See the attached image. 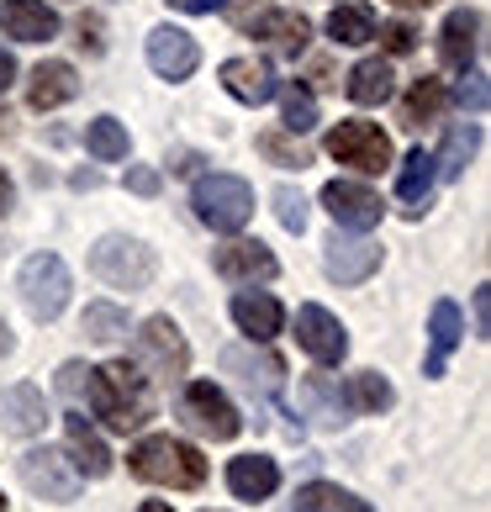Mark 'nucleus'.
<instances>
[{
  "mask_svg": "<svg viewBox=\"0 0 491 512\" xmlns=\"http://www.w3.org/2000/svg\"><path fill=\"white\" fill-rule=\"evenodd\" d=\"M85 402H90L96 417H106V428H117V433H132V428L148 423V386H143L138 365H127V359H111L106 370L90 375Z\"/></svg>",
  "mask_w": 491,
  "mask_h": 512,
  "instance_id": "f257e3e1",
  "label": "nucleus"
},
{
  "mask_svg": "<svg viewBox=\"0 0 491 512\" xmlns=\"http://www.w3.org/2000/svg\"><path fill=\"white\" fill-rule=\"evenodd\" d=\"M132 476L148 481V486H169V491H191L206 481V460L201 449H191L185 439H169V433H154V439H143L138 449L127 454Z\"/></svg>",
  "mask_w": 491,
  "mask_h": 512,
  "instance_id": "f03ea898",
  "label": "nucleus"
},
{
  "mask_svg": "<svg viewBox=\"0 0 491 512\" xmlns=\"http://www.w3.org/2000/svg\"><path fill=\"white\" fill-rule=\"evenodd\" d=\"M196 217L212 227V233H238V227H249L254 217V191H249V180H238V175H206L196 180Z\"/></svg>",
  "mask_w": 491,
  "mask_h": 512,
  "instance_id": "7ed1b4c3",
  "label": "nucleus"
},
{
  "mask_svg": "<svg viewBox=\"0 0 491 512\" xmlns=\"http://www.w3.org/2000/svg\"><path fill=\"white\" fill-rule=\"evenodd\" d=\"M90 270H96L106 286H117V291H143L148 280H154L159 259H154V249H143L138 238L111 233V238H101L96 249H90Z\"/></svg>",
  "mask_w": 491,
  "mask_h": 512,
  "instance_id": "20e7f679",
  "label": "nucleus"
},
{
  "mask_svg": "<svg viewBox=\"0 0 491 512\" xmlns=\"http://www.w3.org/2000/svg\"><path fill=\"white\" fill-rule=\"evenodd\" d=\"M69 264L59 254H32L22 264V301L37 322H53L64 307H69Z\"/></svg>",
  "mask_w": 491,
  "mask_h": 512,
  "instance_id": "39448f33",
  "label": "nucleus"
},
{
  "mask_svg": "<svg viewBox=\"0 0 491 512\" xmlns=\"http://www.w3.org/2000/svg\"><path fill=\"white\" fill-rule=\"evenodd\" d=\"M328 154L338 164L360 169V175H381V169L391 164V138L375 122H338L328 132Z\"/></svg>",
  "mask_w": 491,
  "mask_h": 512,
  "instance_id": "423d86ee",
  "label": "nucleus"
},
{
  "mask_svg": "<svg viewBox=\"0 0 491 512\" xmlns=\"http://www.w3.org/2000/svg\"><path fill=\"white\" fill-rule=\"evenodd\" d=\"M22 481L48 502H74L80 497V470L59 449H27L22 454Z\"/></svg>",
  "mask_w": 491,
  "mask_h": 512,
  "instance_id": "0eeeda50",
  "label": "nucleus"
},
{
  "mask_svg": "<svg viewBox=\"0 0 491 512\" xmlns=\"http://www.w3.org/2000/svg\"><path fill=\"white\" fill-rule=\"evenodd\" d=\"M185 423H191L196 433H206V439H217V444H228L238 439V407L222 396L212 381H196V386H185Z\"/></svg>",
  "mask_w": 491,
  "mask_h": 512,
  "instance_id": "6e6552de",
  "label": "nucleus"
},
{
  "mask_svg": "<svg viewBox=\"0 0 491 512\" xmlns=\"http://www.w3.org/2000/svg\"><path fill=\"white\" fill-rule=\"evenodd\" d=\"M323 206L338 227H349V233H370L375 222H381V196L370 191L360 180H333L323 185Z\"/></svg>",
  "mask_w": 491,
  "mask_h": 512,
  "instance_id": "1a4fd4ad",
  "label": "nucleus"
},
{
  "mask_svg": "<svg viewBox=\"0 0 491 512\" xmlns=\"http://www.w3.org/2000/svg\"><path fill=\"white\" fill-rule=\"evenodd\" d=\"M296 338H301V349H307L317 365H338V359L349 354V333H344V322H338L328 307H301L296 312Z\"/></svg>",
  "mask_w": 491,
  "mask_h": 512,
  "instance_id": "9d476101",
  "label": "nucleus"
},
{
  "mask_svg": "<svg viewBox=\"0 0 491 512\" xmlns=\"http://www.w3.org/2000/svg\"><path fill=\"white\" fill-rule=\"evenodd\" d=\"M148 64H154L159 80H191L196 64H201V48L191 32L180 27H154L148 32Z\"/></svg>",
  "mask_w": 491,
  "mask_h": 512,
  "instance_id": "9b49d317",
  "label": "nucleus"
},
{
  "mask_svg": "<svg viewBox=\"0 0 491 512\" xmlns=\"http://www.w3.org/2000/svg\"><path fill=\"white\" fill-rule=\"evenodd\" d=\"M323 270L333 280H344V286H360V280H370L375 270H381V243L375 238H328L323 249Z\"/></svg>",
  "mask_w": 491,
  "mask_h": 512,
  "instance_id": "f8f14e48",
  "label": "nucleus"
},
{
  "mask_svg": "<svg viewBox=\"0 0 491 512\" xmlns=\"http://www.w3.org/2000/svg\"><path fill=\"white\" fill-rule=\"evenodd\" d=\"M138 354H143L159 375H185V365H191V349H185V338H180V328H175L169 317H148V322H143Z\"/></svg>",
  "mask_w": 491,
  "mask_h": 512,
  "instance_id": "ddd939ff",
  "label": "nucleus"
},
{
  "mask_svg": "<svg viewBox=\"0 0 491 512\" xmlns=\"http://www.w3.org/2000/svg\"><path fill=\"white\" fill-rule=\"evenodd\" d=\"M222 90L243 106H264L280 85H275V69L264 59H228L222 64Z\"/></svg>",
  "mask_w": 491,
  "mask_h": 512,
  "instance_id": "4468645a",
  "label": "nucleus"
},
{
  "mask_svg": "<svg viewBox=\"0 0 491 512\" xmlns=\"http://www.w3.org/2000/svg\"><path fill=\"white\" fill-rule=\"evenodd\" d=\"M460 333H465V317H460L455 301H433V312H428V365H423V375H444L449 354L460 349Z\"/></svg>",
  "mask_w": 491,
  "mask_h": 512,
  "instance_id": "2eb2a0df",
  "label": "nucleus"
},
{
  "mask_svg": "<svg viewBox=\"0 0 491 512\" xmlns=\"http://www.w3.org/2000/svg\"><path fill=\"white\" fill-rule=\"evenodd\" d=\"M0 27H6L16 43H48V37H59V16H53V6H43V0H6V6H0Z\"/></svg>",
  "mask_w": 491,
  "mask_h": 512,
  "instance_id": "dca6fc26",
  "label": "nucleus"
},
{
  "mask_svg": "<svg viewBox=\"0 0 491 512\" xmlns=\"http://www.w3.org/2000/svg\"><path fill=\"white\" fill-rule=\"evenodd\" d=\"M64 444H69V460H74L80 476L101 481L106 470H111V449H106V439L85 423V417H64Z\"/></svg>",
  "mask_w": 491,
  "mask_h": 512,
  "instance_id": "f3484780",
  "label": "nucleus"
},
{
  "mask_svg": "<svg viewBox=\"0 0 491 512\" xmlns=\"http://www.w3.org/2000/svg\"><path fill=\"white\" fill-rule=\"evenodd\" d=\"M476 43H481V11H449V22L439 32V59L465 74L476 64Z\"/></svg>",
  "mask_w": 491,
  "mask_h": 512,
  "instance_id": "a211bd4d",
  "label": "nucleus"
},
{
  "mask_svg": "<svg viewBox=\"0 0 491 512\" xmlns=\"http://www.w3.org/2000/svg\"><path fill=\"white\" fill-rule=\"evenodd\" d=\"M233 322L254 338V344H270L280 333V322H286V312H280V301L264 296V291H238L233 296Z\"/></svg>",
  "mask_w": 491,
  "mask_h": 512,
  "instance_id": "6ab92c4d",
  "label": "nucleus"
},
{
  "mask_svg": "<svg viewBox=\"0 0 491 512\" xmlns=\"http://www.w3.org/2000/svg\"><path fill=\"white\" fill-rule=\"evenodd\" d=\"M212 264H217L222 280H270L280 270L275 254L264 249V243H222Z\"/></svg>",
  "mask_w": 491,
  "mask_h": 512,
  "instance_id": "aec40b11",
  "label": "nucleus"
},
{
  "mask_svg": "<svg viewBox=\"0 0 491 512\" xmlns=\"http://www.w3.org/2000/svg\"><path fill=\"white\" fill-rule=\"evenodd\" d=\"M228 486L243 502H264V497H275V486H280V465L264 460V454H238L228 465Z\"/></svg>",
  "mask_w": 491,
  "mask_h": 512,
  "instance_id": "412c9836",
  "label": "nucleus"
},
{
  "mask_svg": "<svg viewBox=\"0 0 491 512\" xmlns=\"http://www.w3.org/2000/svg\"><path fill=\"white\" fill-rule=\"evenodd\" d=\"M0 417H6V433H16V439L43 433V423H48L43 391H37V386H11L6 396H0Z\"/></svg>",
  "mask_w": 491,
  "mask_h": 512,
  "instance_id": "4be33fe9",
  "label": "nucleus"
},
{
  "mask_svg": "<svg viewBox=\"0 0 491 512\" xmlns=\"http://www.w3.org/2000/svg\"><path fill=\"white\" fill-rule=\"evenodd\" d=\"M74 90H80V80H74V69H69L64 59H48V64H37V69H32L27 101H32L37 111H53V106L74 101Z\"/></svg>",
  "mask_w": 491,
  "mask_h": 512,
  "instance_id": "5701e85b",
  "label": "nucleus"
},
{
  "mask_svg": "<svg viewBox=\"0 0 491 512\" xmlns=\"http://www.w3.org/2000/svg\"><path fill=\"white\" fill-rule=\"evenodd\" d=\"M254 37H264L275 53L296 59V53L307 48V37H312V22H307V16H296V11H264L254 22Z\"/></svg>",
  "mask_w": 491,
  "mask_h": 512,
  "instance_id": "b1692460",
  "label": "nucleus"
},
{
  "mask_svg": "<svg viewBox=\"0 0 491 512\" xmlns=\"http://www.w3.org/2000/svg\"><path fill=\"white\" fill-rule=\"evenodd\" d=\"M222 370L238 375L243 386H259V391H275L280 375H286V365H280L275 354H249V349H222Z\"/></svg>",
  "mask_w": 491,
  "mask_h": 512,
  "instance_id": "393cba45",
  "label": "nucleus"
},
{
  "mask_svg": "<svg viewBox=\"0 0 491 512\" xmlns=\"http://www.w3.org/2000/svg\"><path fill=\"white\" fill-rule=\"evenodd\" d=\"M433 180H439V169H433V154H423V148H412V154L402 159V175H396V196L407 201V212L418 217L423 201L433 196Z\"/></svg>",
  "mask_w": 491,
  "mask_h": 512,
  "instance_id": "a878e982",
  "label": "nucleus"
},
{
  "mask_svg": "<svg viewBox=\"0 0 491 512\" xmlns=\"http://www.w3.org/2000/svg\"><path fill=\"white\" fill-rule=\"evenodd\" d=\"M396 74H391V64L386 59H365V64H354L349 69V101L354 106H381V101H391V85Z\"/></svg>",
  "mask_w": 491,
  "mask_h": 512,
  "instance_id": "bb28decb",
  "label": "nucleus"
},
{
  "mask_svg": "<svg viewBox=\"0 0 491 512\" xmlns=\"http://www.w3.org/2000/svg\"><path fill=\"white\" fill-rule=\"evenodd\" d=\"M296 512H370V502H360L354 491L344 486H328V481H312L296 491Z\"/></svg>",
  "mask_w": 491,
  "mask_h": 512,
  "instance_id": "cd10ccee",
  "label": "nucleus"
},
{
  "mask_svg": "<svg viewBox=\"0 0 491 512\" xmlns=\"http://www.w3.org/2000/svg\"><path fill=\"white\" fill-rule=\"evenodd\" d=\"M444 111V85L439 80H412V90L402 96V127H428Z\"/></svg>",
  "mask_w": 491,
  "mask_h": 512,
  "instance_id": "c85d7f7f",
  "label": "nucleus"
},
{
  "mask_svg": "<svg viewBox=\"0 0 491 512\" xmlns=\"http://www.w3.org/2000/svg\"><path fill=\"white\" fill-rule=\"evenodd\" d=\"M328 37L333 43H370L375 37V11L370 6H338L333 16H328Z\"/></svg>",
  "mask_w": 491,
  "mask_h": 512,
  "instance_id": "c756f323",
  "label": "nucleus"
},
{
  "mask_svg": "<svg viewBox=\"0 0 491 512\" xmlns=\"http://www.w3.org/2000/svg\"><path fill=\"white\" fill-rule=\"evenodd\" d=\"M85 148L101 164H117V159H127V127L117 117H96V122H90V132H85Z\"/></svg>",
  "mask_w": 491,
  "mask_h": 512,
  "instance_id": "7c9ffc66",
  "label": "nucleus"
},
{
  "mask_svg": "<svg viewBox=\"0 0 491 512\" xmlns=\"http://www.w3.org/2000/svg\"><path fill=\"white\" fill-rule=\"evenodd\" d=\"M391 402H396V396H391V386H386L375 370L349 375V407H354V412H386Z\"/></svg>",
  "mask_w": 491,
  "mask_h": 512,
  "instance_id": "2f4dec72",
  "label": "nucleus"
},
{
  "mask_svg": "<svg viewBox=\"0 0 491 512\" xmlns=\"http://www.w3.org/2000/svg\"><path fill=\"white\" fill-rule=\"evenodd\" d=\"M470 154H476V127H449V138H444V154L433 159V169H439L444 180H460Z\"/></svg>",
  "mask_w": 491,
  "mask_h": 512,
  "instance_id": "473e14b6",
  "label": "nucleus"
},
{
  "mask_svg": "<svg viewBox=\"0 0 491 512\" xmlns=\"http://www.w3.org/2000/svg\"><path fill=\"white\" fill-rule=\"evenodd\" d=\"M280 122H286V132H312V127H317V101H312V90H301V85H286V90H280Z\"/></svg>",
  "mask_w": 491,
  "mask_h": 512,
  "instance_id": "72a5a7b5",
  "label": "nucleus"
},
{
  "mask_svg": "<svg viewBox=\"0 0 491 512\" xmlns=\"http://www.w3.org/2000/svg\"><path fill=\"white\" fill-rule=\"evenodd\" d=\"M85 333L101 338V344H111V338L127 333V312L111 307V301H96V307H85Z\"/></svg>",
  "mask_w": 491,
  "mask_h": 512,
  "instance_id": "f704fd0d",
  "label": "nucleus"
},
{
  "mask_svg": "<svg viewBox=\"0 0 491 512\" xmlns=\"http://www.w3.org/2000/svg\"><path fill=\"white\" fill-rule=\"evenodd\" d=\"M275 217H280L286 233H307V201H301V191L280 185V191H275Z\"/></svg>",
  "mask_w": 491,
  "mask_h": 512,
  "instance_id": "c9c22d12",
  "label": "nucleus"
},
{
  "mask_svg": "<svg viewBox=\"0 0 491 512\" xmlns=\"http://www.w3.org/2000/svg\"><path fill=\"white\" fill-rule=\"evenodd\" d=\"M259 154H270L275 164H286V169H307L312 164L307 148H291L286 138H275V132H270V138H259Z\"/></svg>",
  "mask_w": 491,
  "mask_h": 512,
  "instance_id": "e433bc0d",
  "label": "nucleus"
},
{
  "mask_svg": "<svg viewBox=\"0 0 491 512\" xmlns=\"http://www.w3.org/2000/svg\"><path fill=\"white\" fill-rule=\"evenodd\" d=\"M90 365H80V359H69V365L59 370V391L69 396V402H85V391H90Z\"/></svg>",
  "mask_w": 491,
  "mask_h": 512,
  "instance_id": "4c0bfd02",
  "label": "nucleus"
},
{
  "mask_svg": "<svg viewBox=\"0 0 491 512\" xmlns=\"http://www.w3.org/2000/svg\"><path fill=\"white\" fill-rule=\"evenodd\" d=\"M375 37L386 43V53H412V48H418V32H412L407 22H386V27H375Z\"/></svg>",
  "mask_w": 491,
  "mask_h": 512,
  "instance_id": "58836bf2",
  "label": "nucleus"
},
{
  "mask_svg": "<svg viewBox=\"0 0 491 512\" xmlns=\"http://www.w3.org/2000/svg\"><path fill=\"white\" fill-rule=\"evenodd\" d=\"M307 396L317 407H323V423L333 428V423H344V417H338V407H333V391H328V381H307Z\"/></svg>",
  "mask_w": 491,
  "mask_h": 512,
  "instance_id": "ea45409f",
  "label": "nucleus"
},
{
  "mask_svg": "<svg viewBox=\"0 0 491 512\" xmlns=\"http://www.w3.org/2000/svg\"><path fill=\"white\" fill-rule=\"evenodd\" d=\"M455 101L470 106V111H486V85H481V74H470V80L455 90Z\"/></svg>",
  "mask_w": 491,
  "mask_h": 512,
  "instance_id": "a19ab883",
  "label": "nucleus"
},
{
  "mask_svg": "<svg viewBox=\"0 0 491 512\" xmlns=\"http://www.w3.org/2000/svg\"><path fill=\"white\" fill-rule=\"evenodd\" d=\"M476 333L491 338V291H486V286L476 291Z\"/></svg>",
  "mask_w": 491,
  "mask_h": 512,
  "instance_id": "79ce46f5",
  "label": "nucleus"
},
{
  "mask_svg": "<svg viewBox=\"0 0 491 512\" xmlns=\"http://www.w3.org/2000/svg\"><path fill=\"white\" fill-rule=\"evenodd\" d=\"M127 185H132L138 196H154V191H159V175H154V169H132Z\"/></svg>",
  "mask_w": 491,
  "mask_h": 512,
  "instance_id": "37998d69",
  "label": "nucleus"
},
{
  "mask_svg": "<svg viewBox=\"0 0 491 512\" xmlns=\"http://www.w3.org/2000/svg\"><path fill=\"white\" fill-rule=\"evenodd\" d=\"M169 6L185 16H212V11H222V0H169Z\"/></svg>",
  "mask_w": 491,
  "mask_h": 512,
  "instance_id": "c03bdc74",
  "label": "nucleus"
},
{
  "mask_svg": "<svg viewBox=\"0 0 491 512\" xmlns=\"http://www.w3.org/2000/svg\"><path fill=\"white\" fill-rule=\"evenodd\" d=\"M80 43L90 48V53H101V22L90 16V22H80Z\"/></svg>",
  "mask_w": 491,
  "mask_h": 512,
  "instance_id": "a18cd8bd",
  "label": "nucleus"
},
{
  "mask_svg": "<svg viewBox=\"0 0 491 512\" xmlns=\"http://www.w3.org/2000/svg\"><path fill=\"white\" fill-rule=\"evenodd\" d=\"M11 80H16V59H11L6 48H0V96H6V90H11Z\"/></svg>",
  "mask_w": 491,
  "mask_h": 512,
  "instance_id": "49530a36",
  "label": "nucleus"
},
{
  "mask_svg": "<svg viewBox=\"0 0 491 512\" xmlns=\"http://www.w3.org/2000/svg\"><path fill=\"white\" fill-rule=\"evenodd\" d=\"M11 206V180H6V169H0V212Z\"/></svg>",
  "mask_w": 491,
  "mask_h": 512,
  "instance_id": "de8ad7c7",
  "label": "nucleus"
},
{
  "mask_svg": "<svg viewBox=\"0 0 491 512\" xmlns=\"http://www.w3.org/2000/svg\"><path fill=\"white\" fill-rule=\"evenodd\" d=\"M138 512H169V502H143Z\"/></svg>",
  "mask_w": 491,
  "mask_h": 512,
  "instance_id": "09e8293b",
  "label": "nucleus"
},
{
  "mask_svg": "<svg viewBox=\"0 0 491 512\" xmlns=\"http://www.w3.org/2000/svg\"><path fill=\"white\" fill-rule=\"evenodd\" d=\"M11 349V333H6V322H0V354H6Z\"/></svg>",
  "mask_w": 491,
  "mask_h": 512,
  "instance_id": "8fccbe9b",
  "label": "nucleus"
},
{
  "mask_svg": "<svg viewBox=\"0 0 491 512\" xmlns=\"http://www.w3.org/2000/svg\"><path fill=\"white\" fill-rule=\"evenodd\" d=\"M396 6H433V0H396Z\"/></svg>",
  "mask_w": 491,
  "mask_h": 512,
  "instance_id": "3c124183",
  "label": "nucleus"
},
{
  "mask_svg": "<svg viewBox=\"0 0 491 512\" xmlns=\"http://www.w3.org/2000/svg\"><path fill=\"white\" fill-rule=\"evenodd\" d=\"M0 512H6V497H0Z\"/></svg>",
  "mask_w": 491,
  "mask_h": 512,
  "instance_id": "603ef678",
  "label": "nucleus"
}]
</instances>
